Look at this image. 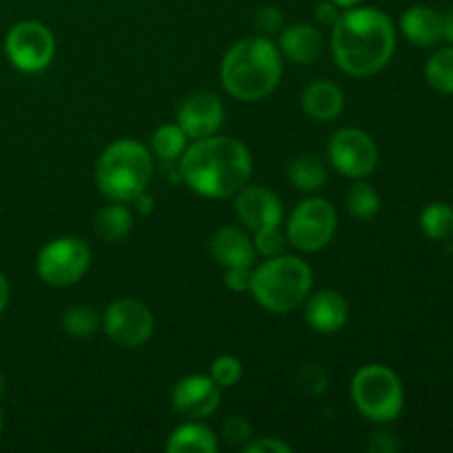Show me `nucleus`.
Instances as JSON below:
<instances>
[{"mask_svg": "<svg viewBox=\"0 0 453 453\" xmlns=\"http://www.w3.org/2000/svg\"><path fill=\"white\" fill-rule=\"evenodd\" d=\"M396 49L392 18L376 7L343 9L332 27V53L341 71L367 78L388 66Z\"/></svg>", "mask_w": 453, "mask_h": 453, "instance_id": "obj_1", "label": "nucleus"}, {"mask_svg": "<svg viewBox=\"0 0 453 453\" xmlns=\"http://www.w3.org/2000/svg\"><path fill=\"white\" fill-rule=\"evenodd\" d=\"M180 175L202 197H234L250 181L252 155L243 142L215 133L186 146L180 157Z\"/></svg>", "mask_w": 453, "mask_h": 453, "instance_id": "obj_2", "label": "nucleus"}, {"mask_svg": "<svg viewBox=\"0 0 453 453\" xmlns=\"http://www.w3.org/2000/svg\"><path fill=\"white\" fill-rule=\"evenodd\" d=\"M283 58L277 44L265 35H250L226 51L221 60V84L226 93L242 102H259L281 82Z\"/></svg>", "mask_w": 453, "mask_h": 453, "instance_id": "obj_3", "label": "nucleus"}, {"mask_svg": "<svg viewBox=\"0 0 453 453\" xmlns=\"http://www.w3.org/2000/svg\"><path fill=\"white\" fill-rule=\"evenodd\" d=\"M312 283V268L299 257L281 252L252 270L250 295L268 312L288 314L308 299Z\"/></svg>", "mask_w": 453, "mask_h": 453, "instance_id": "obj_4", "label": "nucleus"}, {"mask_svg": "<svg viewBox=\"0 0 453 453\" xmlns=\"http://www.w3.org/2000/svg\"><path fill=\"white\" fill-rule=\"evenodd\" d=\"M153 153L137 140H118L106 146L96 166L97 188L111 202L131 203L153 180Z\"/></svg>", "mask_w": 453, "mask_h": 453, "instance_id": "obj_5", "label": "nucleus"}, {"mask_svg": "<svg viewBox=\"0 0 453 453\" xmlns=\"http://www.w3.org/2000/svg\"><path fill=\"white\" fill-rule=\"evenodd\" d=\"M352 401L367 420L385 425L401 416L405 405V389L396 372L372 363L354 374Z\"/></svg>", "mask_w": 453, "mask_h": 453, "instance_id": "obj_6", "label": "nucleus"}, {"mask_svg": "<svg viewBox=\"0 0 453 453\" xmlns=\"http://www.w3.org/2000/svg\"><path fill=\"white\" fill-rule=\"evenodd\" d=\"M91 265V248L80 237H58L42 246L35 259V273L53 288L73 286Z\"/></svg>", "mask_w": 453, "mask_h": 453, "instance_id": "obj_7", "label": "nucleus"}, {"mask_svg": "<svg viewBox=\"0 0 453 453\" xmlns=\"http://www.w3.org/2000/svg\"><path fill=\"white\" fill-rule=\"evenodd\" d=\"M336 233V211L326 197H308L292 211L286 226L288 243L301 252H319Z\"/></svg>", "mask_w": 453, "mask_h": 453, "instance_id": "obj_8", "label": "nucleus"}, {"mask_svg": "<svg viewBox=\"0 0 453 453\" xmlns=\"http://www.w3.org/2000/svg\"><path fill=\"white\" fill-rule=\"evenodd\" d=\"M4 53L13 69L22 73H38L51 65L56 56V38L51 29L38 20H22L9 29Z\"/></svg>", "mask_w": 453, "mask_h": 453, "instance_id": "obj_9", "label": "nucleus"}, {"mask_svg": "<svg viewBox=\"0 0 453 453\" xmlns=\"http://www.w3.org/2000/svg\"><path fill=\"white\" fill-rule=\"evenodd\" d=\"M332 166L349 180H363L379 166V149L370 133L363 128H339L327 142Z\"/></svg>", "mask_w": 453, "mask_h": 453, "instance_id": "obj_10", "label": "nucleus"}, {"mask_svg": "<svg viewBox=\"0 0 453 453\" xmlns=\"http://www.w3.org/2000/svg\"><path fill=\"white\" fill-rule=\"evenodd\" d=\"M102 326H104L106 336L115 345L133 349L142 348L153 336L155 319L153 312L142 301L124 296V299L113 301L106 308Z\"/></svg>", "mask_w": 453, "mask_h": 453, "instance_id": "obj_11", "label": "nucleus"}, {"mask_svg": "<svg viewBox=\"0 0 453 453\" xmlns=\"http://www.w3.org/2000/svg\"><path fill=\"white\" fill-rule=\"evenodd\" d=\"M173 410L188 420H202L215 414L221 403V388L203 374H190L173 388Z\"/></svg>", "mask_w": 453, "mask_h": 453, "instance_id": "obj_12", "label": "nucleus"}, {"mask_svg": "<svg viewBox=\"0 0 453 453\" xmlns=\"http://www.w3.org/2000/svg\"><path fill=\"white\" fill-rule=\"evenodd\" d=\"M234 212L243 228L257 233V230L274 228L281 224L283 206L279 195L268 186L246 184L234 195Z\"/></svg>", "mask_w": 453, "mask_h": 453, "instance_id": "obj_13", "label": "nucleus"}, {"mask_svg": "<svg viewBox=\"0 0 453 453\" xmlns=\"http://www.w3.org/2000/svg\"><path fill=\"white\" fill-rule=\"evenodd\" d=\"M177 124L188 135V140L215 135L224 124V104L215 93H193L181 102L177 111Z\"/></svg>", "mask_w": 453, "mask_h": 453, "instance_id": "obj_14", "label": "nucleus"}, {"mask_svg": "<svg viewBox=\"0 0 453 453\" xmlns=\"http://www.w3.org/2000/svg\"><path fill=\"white\" fill-rule=\"evenodd\" d=\"M305 303V323L319 334H336L349 319L348 301L336 290H321L308 296Z\"/></svg>", "mask_w": 453, "mask_h": 453, "instance_id": "obj_15", "label": "nucleus"}, {"mask_svg": "<svg viewBox=\"0 0 453 453\" xmlns=\"http://www.w3.org/2000/svg\"><path fill=\"white\" fill-rule=\"evenodd\" d=\"M211 252L221 268L255 265L257 250L252 237L239 226H221L211 239Z\"/></svg>", "mask_w": 453, "mask_h": 453, "instance_id": "obj_16", "label": "nucleus"}, {"mask_svg": "<svg viewBox=\"0 0 453 453\" xmlns=\"http://www.w3.org/2000/svg\"><path fill=\"white\" fill-rule=\"evenodd\" d=\"M279 51L296 65H312L323 53L321 31L310 22H296V25L286 27L279 35Z\"/></svg>", "mask_w": 453, "mask_h": 453, "instance_id": "obj_17", "label": "nucleus"}, {"mask_svg": "<svg viewBox=\"0 0 453 453\" xmlns=\"http://www.w3.org/2000/svg\"><path fill=\"white\" fill-rule=\"evenodd\" d=\"M401 31L416 47H434L442 40V13L429 4H414L401 16Z\"/></svg>", "mask_w": 453, "mask_h": 453, "instance_id": "obj_18", "label": "nucleus"}, {"mask_svg": "<svg viewBox=\"0 0 453 453\" xmlns=\"http://www.w3.org/2000/svg\"><path fill=\"white\" fill-rule=\"evenodd\" d=\"M301 106H303L308 118L317 119V122H332L343 113L345 97L334 82L317 80L301 96Z\"/></svg>", "mask_w": 453, "mask_h": 453, "instance_id": "obj_19", "label": "nucleus"}, {"mask_svg": "<svg viewBox=\"0 0 453 453\" xmlns=\"http://www.w3.org/2000/svg\"><path fill=\"white\" fill-rule=\"evenodd\" d=\"M219 441L215 432L199 420H188L171 432L166 441L168 453H217Z\"/></svg>", "mask_w": 453, "mask_h": 453, "instance_id": "obj_20", "label": "nucleus"}, {"mask_svg": "<svg viewBox=\"0 0 453 453\" xmlns=\"http://www.w3.org/2000/svg\"><path fill=\"white\" fill-rule=\"evenodd\" d=\"M133 228V211L124 202H113L102 208L96 217L97 237L109 243H119Z\"/></svg>", "mask_w": 453, "mask_h": 453, "instance_id": "obj_21", "label": "nucleus"}, {"mask_svg": "<svg viewBox=\"0 0 453 453\" xmlns=\"http://www.w3.org/2000/svg\"><path fill=\"white\" fill-rule=\"evenodd\" d=\"M288 177L295 188L303 190V193H314L326 186L327 166L317 155H299L288 166Z\"/></svg>", "mask_w": 453, "mask_h": 453, "instance_id": "obj_22", "label": "nucleus"}, {"mask_svg": "<svg viewBox=\"0 0 453 453\" xmlns=\"http://www.w3.org/2000/svg\"><path fill=\"white\" fill-rule=\"evenodd\" d=\"M420 228L434 242L453 237V206L445 202H434L420 212Z\"/></svg>", "mask_w": 453, "mask_h": 453, "instance_id": "obj_23", "label": "nucleus"}, {"mask_svg": "<svg viewBox=\"0 0 453 453\" xmlns=\"http://www.w3.org/2000/svg\"><path fill=\"white\" fill-rule=\"evenodd\" d=\"M153 153L164 162H175L184 155L186 146H188V135L181 131L180 124H162L157 131L153 133Z\"/></svg>", "mask_w": 453, "mask_h": 453, "instance_id": "obj_24", "label": "nucleus"}, {"mask_svg": "<svg viewBox=\"0 0 453 453\" xmlns=\"http://www.w3.org/2000/svg\"><path fill=\"white\" fill-rule=\"evenodd\" d=\"M429 87L441 93H453V47L438 49L425 65Z\"/></svg>", "mask_w": 453, "mask_h": 453, "instance_id": "obj_25", "label": "nucleus"}, {"mask_svg": "<svg viewBox=\"0 0 453 453\" xmlns=\"http://www.w3.org/2000/svg\"><path fill=\"white\" fill-rule=\"evenodd\" d=\"M345 206L352 212L357 219L370 221L379 215L380 211V195L376 193L374 186L365 184V181H357L349 188L348 197H345Z\"/></svg>", "mask_w": 453, "mask_h": 453, "instance_id": "obj_26", "label": "nucleus"}, {"mask_svg": "<svg viewBox=\"0 0 453 453\" xmlns=\"http://www.w3.org/2000/svg\"><path fill=\"white\" fill-rule=\"evenodd\" d=\"M62 330L73 339H88L100 330V314L88 305H73L62 314Z\"/></svg>", "mask_w": 453, "mask_h": 453, "instance_id": "obj_27", "label": "nucleus"}, {"mask_svg": "<svg viewBox=\"0 0 453 453\" xmlns=\"http://www.w3.org/2000/svg\"><path fill=\"white\" fill-rule=\"evenodd\" d=\"M243 367L242 361L233 354H224V357L215 358L211 365V379L219 385L221 389L224 388H234V385L242 380Z\"/></svg>", "mask_w": 453, "mask_h": 453, "instance_id": "obj_28", "label": "nucleus"}, {"mask_svg": "<svg viewBox=\"0 0 453 453\" xmlns=\"http://www.w3.org/2000/svg\"><path fill=\"white\" fill-rule=\"evenodd\" d=\"M252 243H255V250L257 255L261 257H277L281 255L283 250H286V234L279 230V226H274V228H264V230H257V233H252Z\"/></svg>", "mask_w": 453, "mask_h": 453, "instance_id": "obj_29", "label": "nucleus"}, {"mask_svg": "<svg viewBox=\"0 0 453 453\" xmlns=\"http://www.w3.org/2000/svg\"><path fill=\"white\" fill-rule=\"evenodd\" d=\"M252 27H255L257 34L265 35V38L279 34V29H283L281 9L274 7V4H261L255 12V18H252Z\"/></svg>", "mask_w": 453, "mask_h": 453, "instance_id": "obj_30", "label": "nucleus"}, {"mask_svg": "<svg viewBox=\"0 0 453 453\" xmlns=\"http://www.w3.org/2000/svg\"><path fill=\"white\" fill-rule=\"evenodd\" d=\"M221 436H224V441L228 442V445L243 447L252 438L250 420L243 418V416H233V418L226 420L224 427H221Z\"/></svg>", "mask_w": 453, "mask_h": 453, "instance_id": "obj_31", "label": "nucleus"}, {"mask_svg": "<svg viewBox=\"0 0 453 453\" xmlns=\"http://www.w3.org/2000/svg\"><path fill=\"white\" fill-rule=\"evenodd\" d=\"M250 281H252V265H233V268H226L224 283L233 292L250 290Z\"/></svg>", "mask_w": 453, "mask_h": 453, "instance_id": "obj_32", "label": "nucleus"}, {"mask_svg": "<svg viewBox=\"0 0 453 453\" xmlns=\"http://www.w3.org/2000/svg\"><path fill=\"white\" fill-rule=\"evenodd\" d=\"M242 451L246 453H292V447L288 442L279 441L274 436H265V438H257V441H248L246 445L242 447Z\"/></svg>", "mask_w": 453, "mask_h": 453, "instance_id": "obj_33", "label": "nucleus"}, {"mask_svg": "<svg viewBox=\"0 0 453 453\" xmlns=\"http://www.w3.org/2000/svg\"><path fill=\"white\" fill-rule=\"evenodd\" d=\"M314 16H317V20L321 22V25L334 27V22L339 20V16H341V9L336 7L332 0H321V3L314 7Z\"/></svg>", "mask_w": 453, "mask_h": 453, "instance_id": "obj_34", "label": "nucleus"}, {"mask_svg": "<svg viewBox=\"0 0 453 453\" xmlns=\"http://www.w3.org/2000/svg\"><path fill=\"white\" fill-rule=\"evenodd\" d=\"M370 449L376 451V453H392V451L398 449V442L394 441L392 434L376 432V434H372Z\"/></svg>", "mask_w": 453, "mask_h": 453, "instance_id": "obj_35", "label": "nucleus"}, {"mask_svg": "<svg viewBox=\"0 0 453 453\" xmlns=\"http://www.w3.org/2000/svg\"><path fill=\"white\" fill-rule=\"evenodd\" d=\"M131 203H133V208H135L137 215H149V212H153V208H155V197L149 193V190H144V193L137 195Z\"/></svg>", "mask_w": 453, "mask_h": 453, "instance_id": "obj_36", "label": "nucleus"}, {"mask_svg": "<svg viewBox=\"0 0 453 453\" xmlns=\"http://www.w3.org/2000/svg\"><path fill=\"white\" fill-rule=\"evenodd\" d=\"M442 40L453 42V9L451 12L442 13Z\"/></svg>", "mask_w": 453, "mask_h": 453, "instance_id": "obj_37", "label": "nucleus"}, {"mask_svg": "<svg viewBox=\"0 0 453 453\" xmlns=\"http://www.w3.org/2000/svg\"><path fill=\"white\" fill-rule=\"evenodd\" d=\"M9 303V281L7 277H4V273L0 270V314H3V310L7 308Z\"/></svg>", "mask_w": 453, "mask_h": 453, "instance_id": "obj_38", "label": "nucleus"}, {"mask_svg": "<svg viewBox=\"0 0 453 453\" xmlns=\"http://www.w3.org/2000/svg\"><path fill=\"white\" fill-rule=\"evenodd\" d=\"M332 3L336 4V7L343 12V9H352V7H358V4L363 3V0H332Z\"/></svg>", "mask_w": 453, "mask_h": 453, "instance_id": "obj_39", "label": "nucleus"}, {"mask_svg": "<svg viewBox=\"0 0 453 453\" xmlns=\"http://www.w3.org/2000/svg\"><path fill=\"white\" fill-rule=\"evenodd\" d=\"M3 389H4V379H3V374H0V394H3Z\"/></svg>", "mask_w": 453, "mask_h": 453, "instance_id": "obj_40", "label": "nucleus"}, {"mask_svg": "<svg viewBox=\"0 0 453 453\" xmlns=\"http://www.w3.org/2000/svg\"><path fill=\"white\" fill-rule=\"evenodd\" d=\"M0 432H3V414H0Z\"/></svg>", "mask_w": 453, "mask_h": 453, "instance_id": "obj_41", "label": "nucleus"}]
</instances>
